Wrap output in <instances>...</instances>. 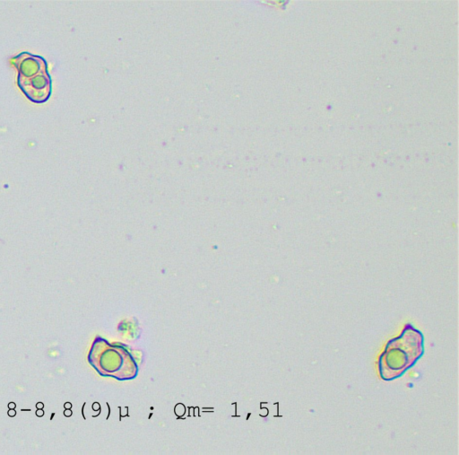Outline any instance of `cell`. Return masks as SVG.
Instances as JSON below:
<instances>
[{"label":"cell","mask_w":459,"mask_h":455,"mask_svg":"<svg viewBox=\"0 0 459 455\" xmlns=\"http://www.w3.org/2000/svg\"><path fill=\"white\" fill-rule=\"evenodd\" d=\"M13 60L18 70V85L27 98L37 103L48 101L51 93V78L46 60L28 52L19 54Z\"/></svg>","instance_id":"cell-1"},{"label":"cell","mask_w":459,"mask_h":455,"mask_svg":"<svg viewBox=\"0 0 459 455\" xmlns=\"http://www.w3.org/2000/svg\"><path fill=\"white\" fill-rule=\"evenodd\" d=\"M37 414L38 416H42L43 413L41 411H39Z\"/></svg>","instance_id":"cell-2"}]
</instances>
